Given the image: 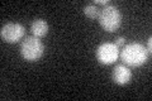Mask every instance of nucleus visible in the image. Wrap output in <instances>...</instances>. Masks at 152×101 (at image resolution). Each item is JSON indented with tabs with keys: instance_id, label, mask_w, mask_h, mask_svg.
Returning a JSON list of instances; mask_svg holds the SVG:
<instances>
[{
	"instance_id": "obj_1",
	"label": "nucleus",
	"mask_w": 152,
	"mask_h": 101,
	"mask_svg": "<svg viewBox=\"0 0 152 101\" xmlns=\"http://www.w3.org/2000/svg\"><path fill=\"white\" fill-rule=\"evenodd\" d=\"M148 56L150 54L147 53L146 48L137 42L124 44L119 52V57L123 65H126L127 67H141L142 65H145Z\"/></svg>"
},
{
	"instance_id": "obj_11",
	"label": "nucleus",
	"mask_w": 152,
	"mask_h": 101,
	"mask_svg": "<svg viewBox=\"0 0 152 101\" xmlns=\"http://www.w3.org/2000/svg\"><path fill=\"white\" fill-rule=\"evenodd\" d=\"M146 49H147V53L151 54V51H152V38L151 37L148 38V41H147V48Z\"/></svg>"
},
{
	"instance_id": "obj_2",
	"label": "nucleus",
	"mask_w": 152,
	"mask_h": 101,
	"mask_svg": "<svg viewBox=\"0 0 152 101\" xmlns=\"http://www.w3.org/2000/svg\"><path fill=\"white\" fill-rule=\"evenodd\" d=\"M98 20L104 31L113 33L117 29H119V27L122 24V14L117 7L107 5L103 9H100Z\"/></svg>"
},
{
	"instance_id": "obj_4",
	"label": "nucleus",
	"mask_w": 152,
	"mask_h": 101,
	"mask_svg": "<svg viewBox=\"0 0 152 101\" xmlns=\"http://www.w3.org/2000/svg\"><path fill=\"white\" fill-rule=\"evenodd\" d=\"M119 47H118L115 43H102L100 46L96 48V60L99 63L102 65H112L114 63L118 57H119Z\"/></svg>"
},
{
	"instance_id": "obj_10",
	"label": "nucleus",
	"mask_w": 152,
	"mask_h": 101,
	"mask_svg": "<svg viewBox=\"0 0 152 101\" xmlns=\"http://www.w3.org/2000/svg\"><path fill=\"white\" fill-rule=\"evenodd\" d=\"M109 0H94V5H108Z\"/></svg>"
},
{
	"instance_id": "obj_3",
	"label": "nucleus",
	"mask_w": 152,
	"mask_h": 101,
	"mask_svg": "<svg viewBox=\"0 0 152 101\" xmlns=\"http://www.w3.org/2000/svg\"><path fill=\"white\" fill-rule=\"evenodd\" d=\"M45 53V46L37 37H28L20 44V54L28 62L38 61Z\"/></svg>"
},
{
	"instance_id": "obj_7",
	"label": "nucleus",
	"mask_w": 152,
	"mask_h": 101,
	"mask_svg": "<svg viewBox=\"0 0 152 101\" xmlns=\"http://www.w3.org/2000/svg\"><path fill=\"white\" fill-rule=\"evenodd\" d=\"M31 32L33 37L42 38L47 36V33H48V24L43 19H36L31 24Z\"/></svg>"
},
{
	"instance_id": "obj_6",
	"label": "nucleus",
	"mask_w": 152,
	"mask_h": 101,
	"mask_svg": "<svg viewBox=\"0 0 152 101\" xmlns=\"http://www.w3.org/2000/svg\"><path fill=\"white\" fill-rule=\"evenodd\" d=\"M112 78L117 85H121V86L129 84L132 78V72L129 70V67H127L126 65L115 66L112 72Z\"/></svg>"
},
{
	"instance_id": "obj_8",
	"label": "nucleus",
	"mask_w": 152,
	"mask_h": 101,
	"mask_svg": "<svg viewBox=\"0 0 152 101\" xmlns=\"http://www.w3.org/2000/svg\"><path fill=\"white\" fill-rule=\"evenodd\" d=\"M99 13H100V9H98V7L94 4H90L84 8V14L90 19H98Z\"/></svg>"
},
{
	"instance_id": "obj_5",
	"label": "nucleus",
	"mask_w": 152,
	"mask_h": 101,
	"mask_svg": "<svg viewBox=\"0 0 152 101\" xmlns=\"http://www.w3.org/2000/svg\"><path fill=\"white\" fill-rule=\"evenodd\" d=\"M24 34H26L24 27L20 23H14V22L4 24L1 27V31H0L1 39L7 43H17L24 37Z\"/></svg>"
},
{
	"instance_id": "obj_9",
	"label": "nucleus",
	"mask_w": 152,
	"mask_h": 101,
	"mask_svg": "<svg viewBox=\"0 0 152 101\" xmlns=\"http://www.w3.org/2000/svg\"><path fill=\"white\" fill-rule=\"evenodd\" d=\"M115 44L118 46V47H123L126 44V38L124 37H119V38H117V41H115Z\"/></svg>"
}]
</instances>
